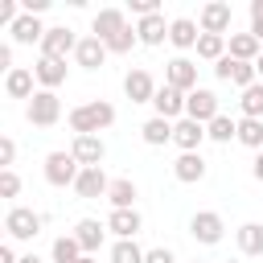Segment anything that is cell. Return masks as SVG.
I'll return each mask as SVG.
<instances>
[{
  "label": "cell",
  "instance_id": "6da1fadb",
  "mask_svg": "<svg viewBox=\"0 0 263 263\" xmlns=\"http://www.w3.org/2000/svg\"><path fill=\"white\" fill-rule=\"evenodd\" d=\"M111 123H115V107H111L107 99H90V103H78V107L70 111L74 136H99V132H107Z\"/></svg>",
  "mask_w": 263,
  "mask_h": 263
},
{
  "label": "cell",
  "instance_id": "7a4b0ae2",
  "mask_svg": "<svg viewBox=\"0 0 263 263\" xmlns=\"http://www.w3.org/2000/svg\"><path fill=\"white\" fill-rule=\"evenodd\" d=\"M41 226H45V218H41L37 210H29V205H12V210L4 214V230H8L12 242H29V238H37Z\"/></svg>",
  "mask_w": 263,
  "mask_h": 263
},
{
  "label": "cell",
  "instance_id": "3957f363",
  "mask_svg": "<svg viewBox=\"0 0 263 263\" xmlns=\"http://www.w3.org/2000/svg\"><path fill=\"white\" fill-rule=\"evenodd\" d=\"M78 173H82V164L74 160V152H49V156H45V181L58 185V189L74 185Z\"/></svg>",
  "mask_w": 263,
  "mask_h": 263
},
{
  "label": "cell",
  "instance_id": "277c9868",
  "mask_svg": "<svg viewBox=\"0 0 263 263\" xmlns=\"http://www.w3.org/2000/svg\"><path fill=\"white\" fill-rule=\"evenodd\" d=\"M58 119H62V99L53 90H37L29 99V123L33 127H53Z\"/></svg>",
  "mask_w": 263,
  "mask_h": 263
},
{
  "label": "cell",
  "instance_id": "5b68a950",
  "mask_svg": "<svg viewBox=\"0 0 263 263\" xmlns=\"http://www.w3.org/2000/svg\"><path fill=\"white\" fill-rule=\"evenodd\" d=\"M222 230H226V222H222V214H214V210H197V214L189 218V234H193L197 242H205V247L222 242Z\"/></svg>",
  "mask_w": 263,
  "mask_h": 263
},
{
  "label": "cell",
  "instance_id": "8992f818",
  "mask_svg": "<svg viewBox=\"0 0 263 263\" xmlns=\"http://www.w3.org/2000/svg\"><path fill=\"white\" fill-rule=\"evenodd\" d=\"M214 74H218L222 82H234L238 90H247V86H255V82H259V74H255V62H234L230 53H226V58L214 66Z\"/></svg>",
  "mask_w": 263,
  "mask_h": 263
},
{
  "label": "cell",
  "instance_id": "52a82bcc",
  "mask_svg": "<svg viewBox=\"0 0 263 263\" xmlns=\"http://www.w3.org/2000/svg\"><path fill=\"white\" fill-rule=\"evenodd\" d=\"M185 115L197 119V123H214V119L222 115V111H218V95L205 90V86H197L193 95H185Z\"/></svg>",
  "mask_w": 263,
  "mask_h": 263
},
{
  "label": "cell",
  "instance_id": "ba28073f",
  "mask_svg": "<svg viewBox=\"0 0 263 263\" xmlns=\"http://www.w3.org/2000/svg\"><path fill=\"white\" fill-rule=\"evenodd\" d=\"M230 21H234V12H230V4H222V0L201 4V12H197V29H201V33H218V37H226Z\"/></svg>",
  "mask_w": 263,
  "mask_h": 263
},
{
  "label": "cell",
  "instance_id": "9c48e42d",
  "mask_svg": "<svg viewBox=\"0 0 263 263\" xmlns=\"http://www.w3.org/2000/svg\"><path fill=\"white\" fill-rule=\"evenodd\" d=\"M78 41H82V37H74V29L53 25V29L45 33V41H41V58H62V62H66V53H74Z\"/></svg>",
  "mask_w": 263,
  "mask_h": 263
},
{
  "label": "cell",
  "instance_id": "30bf717a",
  "mask_svg": "<svg viewBox=\"0 0 263 263\" xmlns=\"http://www.w3.org/2000/svg\"><path fill=\"white\" fill-rule=\"evenodd\" d=\"M164 82L177 86L181 95H193V90H197V62H189V58H173V62L164 66Z\"/></svg>",
  "mask_w": 263,
  "mask_h": 263
},
{
  "label": "cell",
  "instance_id": "8fae6325",
  "mask_svg": "<svg viewBox=\"0 0 263 263\" xmlns=\"http://www.w3.org/2000/svg\"><path fill=\"white\" fill-rule=\"evenodd\" d=\"M70 152H74V160H78L82 168H103V156H107V144H103V136H74V144H70Z\"/></svg>",
  "mask_w": 263,
  "mask_h": 263
},
{
  "label": "cell",
  "instance_id": "7c38bea8",
  "mask_svg": "<svg viewBox=\"0 0 263 263\" xmlns=\"http://www.w3.org/2000/svg\"><path fill=\"white\" fill-rule=\"evenodd\" d=\"M156 78L148 74V70H127V78H123V95L132 99V103H152L156 99Z\"/></svg>",
  "mask_w": 263,
  "mask_h": 263
},
{
  "label": "cell",
  "instance_id": "4fadbf2b",
  "mask_svg": "<svg viewBox=\"0 0 263 263\" xmlns=\"http://www.w3.org/2000/svg\"><path fill=\"white\" fill-rule=\"evenodd\" d=\"M152 107H156V115L160 119H168V123H177V119H185V95L177 90V86H160L156 90V99H152Z\"/></svg>",
  "mask_w": 263,
  "mask_h": 263
},
{
  "label": "cell",
  "instance_id": "5bb4252c",
  "mask_svg": "<svg viewBox=\"0 0 263 263\" xmlns=\"http://www.w3.org/2000/svg\"><path fill=\"white\" fill-rule=\"evenodd\" d=\"M201 140H205V123H197V119H177L173 123V144L181 148V152H201Z\"/></svg>",
  "mask_w": 263,
  "mask_h": 263
},
{
  "label": "cell",
  "instance_id": "9a60e30c",
  "mask_svg": "<svg viewBox=\"0 0 263 263\" xmlns=\"http://www.w3.org/2000/svg\"><path fill=\"white\" fill-rule=\"evenodd\" d=\"M107 53H111V49H107V45H103V41L90 33V37H82V41H78V49H74V62H78L82 70H99V66L107 62Z\"/></svg>",
  "mask_w": 263,
  "mask_h": 263
},
{
  "label": "cell",
  "instance_id": "2e32d148",
  "mask_svg": "<svg viewBox=\"0 0 263 263\" xmlns=\"http://www.w3.org/2000/svg\"><path fill=\"white\" fill-rule=\"evenodd\" d=\"M107 189H111V181H107V173L103 168H82L78 173V181H74V193L78 197H107Z\"/></svg>",
  "mask_w": 263,
  "mask_h": 263
},
{
  "label": "cell",
  "instance_id": "e0dca14e",
  "mask_svg": "<svg viewBox=\"0 0 263 263\" xmlns=\"http://www.w3.org/2000/svg\"><path fill=\"white\" fill-rule=\"evenodd\" d=\"M103 234H107V222H99V218H82V222L74 226V238H78L82 255H95V251L103 247Z\"/></svg>",
  "mask_w": 263,
  "mask_h": 263
},
{
  "label": "cell",
  "instance_id": "ac0fdd59",
  "mask_svg": "<svg viewBox=\"0 0 263 263\" xmlns=\"http://www.w3.org/2000/svg\"><path fill=\"white\" fill-rule=\"evenodd\" d=\"M123 29H127L123 8H99V12H95V37H99V41H111V37L123 33Z\"/></svg>",
  "mask_w": 263,
  "mask_h": 263
},
{
  "label": "cell",
  "instance_id": "d6986e66",
  "mask_svg": "<svg viewBox=\"0 0 263 263\" xmlns=\"http://www.w3.org/2000/svg\"><path fill=\"white\" fill-rule=\"evenodd\" d=\"M33 74H37L41 90H58V86L66 82V62H62V58H37Z\"/></svg>",
  "mask_w": 263,
  "mask_h": 263
},
{
  "label": "cell",
  "instance_id": "ffe728a7",
  "mask_svg": "<svg viewBox=\"0 0 263 263\" xmlns=\"http://www.w3.org/2000/svg\"><path fill=\"white\" fill-rule=\"evenodd\" d=\"M107 230H111L115 238H136V234L144 230V218H140L136 210H111V218H107Z\"/></svg>",
  "mask_w": 263,
  "mask_h": 263
},
{
  "label": "cell",
  "instance_id": "44dd1931",
  "mask_svg": "<svg viewBox=\"0 0 263 263\" xmlns=\"http://www.w3.org/2000/svg\"><path fill=\"white\" fill-rule=\"evenodd\" d=\"M8 33H12V41H16V45H33V41H45V33H49V29H45L37 16L21 12V16H16V25H12Z\"/></svg>",
  "mask_w": 263,
  "mask_h": 263
},
{
  "label": "cell",
  "instance_id": "7402d4cb",
  "mask_svg": "<svg viewBox=\"0 0 263 263\" xmlns=\"http://www.w3.org/2000/svg\"><path fill=\"white\" fill-rule=\"evenodd\" d=\"M33 78H37V74H33L29 66H16L12 74H4V95H8V99H33V95H37V90H33Z\"/></svg>",
  "mask_w": 263,
  "mask_h": 263
},
{
  "label": "cell",
  "instance_id": "603a6c76",
  "mask_svg": "<svg viewBox=\"0 0 263 263\" xmlns=\"http://www.w3.org/2000/svg\"><path fill=\"white\" fill-rule=\"evenodd\" d=\"M173 177L185 181V185L201 181V177H205V160H201V152H181V156L173 160Z\"/></svg>",
  "mask_w": 263,
  "mask_h": 263
},
{
  "label": "cell",
  "instance_id": "cb8c5ba5",
  "mask_svg": "<svg viewBox=\"0 0 263 263\" xmlns=\"http://www.w3.org/2000/svg\"><path fill=\"white\" fill-rule=\"evenodd\" d=\"M197 37H201V29H197L189 16H177V21H168V41H173L177 49H197Z\"/></svg>",
  "mask_w": 263,
  "mask_h": 263
},
{
  "label": "cell",
  "instance_id": "d4e9b609",
  "mask_svg": "<svg viewBox=\"0 0 263 263\" xmlns=\"http://www.w3.org/2000/svg\"><path fill=\"white\" fill-rule=\"evenodd\" d=\"M263 53V41L255 33H230V58L234 62H259Z\"/></svg>",
  "mask_w": 263,
  "mask_h": 263
},
{
  "label": "cell",
  "instance_id": "484cf974",
  "mask_svg": "<svg viewBox=\"0 0 263 263\" xmlns=\"http://www.w3.org/2000/svg\"><path fill=\"white\" fill-rule=\"evenodd\" d=\"M234 242L242 255H263V222H242L234 230Z\"/></svg>",
  "mask_w": 263,
  "mask_h": 263
},
{
  "label": "cell",
  "instance_id": "4316f807",
  "mask_svg": "<svg viewBox=\"0 0 263 263\" xmlns=\"http://www.w3.org/2000/svg\"><path fill=\"white\" fill-rule=\"evenodd\" d=\"M136 33H140V45H160V41L168 37V25H164L160 12H152V16H140Z\"/></svg>",
  "mask_w": 263,
  "mask_h": 263
},
{
  "label": "cell",
  "instance_id": "83f0119b",
  "mask_svg": "<svg viewBox=\"0 0 263 263\" xmlns=\"http://www.w3.org/2000/svg\"><path fill=\"white\" fill-rule=\"evenodd\" d=\"M107 201H111V210H136V181H132V177H119V181H111V189H107Z\"/></svg>",
  "mask_w": 263,
  "mask_h": 263
},
{
  "label": "cell",
  "instance_id": "f1b7e54d",
  "mask_svg": "<svg viewBox=\"0 0 263 263\" xmlns=\"http://www.w3.org/2000/svg\"><path fill=\"white\" fill-rule=\"evenodd\" d=\"M140 136H144V144H152V148L173 144V123H168V119H160V115H152V119L140 127Z\"/></svg>",
  "mask_w": 263,
  "mask_h": 263
},
{
  "label": "cell",
  "instance_id": "f546056e",
  "mask_svg": "<svg viewBox=\"0 0 263 263\" xmlns=\"http://www.w3.org/2000/svg\"><path fill=\"white\" fill-rule=\"evenodd\" d=\"M238 111H242V119H263V82H255V86L242 90Z\"/></svg>",
  "mask_w": 263,
  "mask_h": 263
},
{
  "label": "cell",
  "instance_id": "4dcf8cb0",
  "mask_svg": "<svg viewBox=\"0 0 263 263\" xmlns=\"http://www.w3.org/2000/svg\"><path fill=\"white\" fill-rule=\"evenodd\" d=\"M197 58H205V62H222V58H226V37H218V33H201V37H197Z\"/></svg>",
  "mask_w": 263,
  "mask_h": 263
},
{
  "label": "cell",
  "instance_id": "1f68e13d",
  "mask_svg": "<svg viewBox=\"0 0 263 263\" xmlns=\"http://www.w3.org/2000/svg\"><path fill=\"white\" fill-rule=\"evenodd\" d=\"M205 136L218 140V144H230V140H238V123H234L230 115H218L214 123H205Z\"/></svg>",
  "mask_w": 263,
  "mask_h": 263
},
{
  "label": "cell",
  "instance_id": "d6a6232c",
  "mask_svg": "<svg viewBox=\"0 0 263 263\" xmlns=\"http://www.w3.org/2000/svg\"><path fill=\"white\" fill-rule=\"evenodd\" d=\"M78 259H82V247H78L74 234L53 238V263H78Z\"/></svg>",
  "mask_w": 263,
  "mask_h": 263
},
{
  "label": "cell",
  "instance_id": "836d02e7",
  "mask_svg": "<svg viewBox=\"0 0 263 263\" xmlns=\"http://www.w3.org/2000/svg\"><path fill=\"white\" fill-rule=\"evenodd\" d=\"M144 255L148 251H140L136 238H115V247H111V263H144Z\"/></svg>",
  "mask_w": 263,
  "mask_h": 263
},
{
  "label": "cell",
  "instance_id": "e575fe53",
  "mask_svg": "<svg viewBox=\"0 0 263 263\" xmlns=\"http://www.w3.org/2000/svg\"><path fill=\"white\" fill-rule=\"evenodd\" d=\"M238 144L263 152V119H238Z\"/></svg>",
  "mask_w": 263,
  "mask_h": 263
},
{
  "label": "cell",
  "instance_id": "d590c367",
  "mask_svg": "<svg viewBox=\"0 0 263 263\" xmlns=\"http://www.w3.org/2000/svg\"><path fill=\"white\" fill-rule=\"evenodd\" d=\"M103 45H107L111 53H127L132 45H140V33H136V29H123V33H115V37H111V41H103Z\"/></svg>",
  "mask_w": 263,
  "mask_h": 263
},
{
  "label": "cell",
  "instance_id": "8d00e7d4",
  "mask_svg": "<svg viewBox=\"0 0 263 263\" xmlns=\"http://www.w3.org/2000/svg\"><path fill=\"white\" fill-rule=\"evenodd\" d=\"M21 193V177L12 168H0V197H16Z\"/></svg>",
  "mask_w": 263,
  "mask_h": 263
},
{
  "label": "cell",
  "instance_id": "74e56055",
  "mask_svg": "<svg viewBox=\"0 0 263 263\" xmlns=\"http://www.w3.org/2000/svg\"><path fill=\"white\" fill-rule=\"evenodd\" d=\"M251 33L263 41V0H251Z\"/></svg>",
  "mask_w": 263,
  "mask_h": 263
},
{
  "label": "cell",
  "instance_id": "f35d334b",
  "mask_svg": "<svg viewBox=\"0 0 263 263\" xmlns=\"http://www.w3.org/2000/svg\"><path fill=\"white\" fill-rule=\"evenodd\" d=\"M144 263H177V255H173L168 247H152V251L144 255Z\"/></svg>",
  "mask_w": 263,
  "mask_h": 263
},
{
  "label": "cell",
  "instance_id": "ab89813d",
  "mask_svg": "<svg viewBox=\"0 0 263 263\" xmlns=\"http://www.w3.org/2000/svg\"><path fill=\"white\" fill-rule=\"evenodd\" d=\"M12 160H16V144L4 136V140H0V164H4V168H12Z\"/></svg>",
  "mask_w": 263,
  "mask_h": 263
},
{
  "label": "cell",
  "instance_id": "60d3db41",
  "mask_svg": "<svg viewBox=\"0 0 263 263\" xmlns=\"http://www.w3.org/2000/svg\"><path fill=\"white\" fill-rule=\"evenodd\" d=\"M132 12L136 16H152V12H160V4L156 0H132Z\"/></svg>",
  "mask_w": 263,
  "mask_h": 263
},
{
  "label": "cell",
  "instance_id": "b9f144b4",
  "mask_svg": "<svg viewBox=\"0 0 263 263\" xmlns=\"http://www.w3.org/2000/svg\"><path fill=\"white\" fill-rule=\"evenodd\" d=\"M0 70H4V74H12V70H16V66H12V49H8V45H0Z\"/></svg>",
  "mask_w": 263,
  "mask_h": 263
},
{
  "label": "cell",
  "instance_id": "7bdbcfd3",
  "mask_svg": "<svg viewBox=\"0 0 263 263\" xmlns=\"http://www.w3.org/2000/svg\"><path fill=\"white\" fill-rule=\"evenodd\" d=\"M0 263H21V255L12 251V242H4V247H0Z\"/></svg>",
  "mask_w": 263,
  "mask_h": 263
},
{
  "label": "cell",
  "instance_id": "ee69618b",
  "mask_svg": "<svg viewBox=\"0 0 263 263\" xmlns=\"http://www.w3.org/2000/svg\"><path fill=\"white\" fill-rule=\"evenodd\" d=\"M251 173H255V181H259V185H263V152H259V156H255V164H251Z\"/></svg>",
  "mask_w": 263,
  "mask_h": 263
},
{
  "label": "cell",
  "instance_id": "f6af8a7d",
  "mask_svg": "<svg viewBox=\"0 0 263 263\" xmlns=\"http://www.w3.org/2000/svg\"><path fill=\"white\" fill-rule=\"evenodd\" d=\"M255 74H259V82H263V53H259V62H255Z\"/></svg>",
  "mask_w": 263,
  "mask_h": 263
},
{
  "label": "cell",
  "instance_id": "bcb514c9",
  "mask_svg": "<svg viewBox=\"0 0 263 263\" xmlns=\"http://www.w3.org/2000/svg\"><path fill=\"white\" fill-rule=\"evenodd\" d=\"M21 263H41V259L37 255H21Z\"/></svg>",
  "mask_w": 263,
  "mask_h": 263
},
{
  "label": "cell",
  "instance_id": "7dc6e473",
  "mask_svg": "<svg viewBox=\"0 0 263 263\" xmlns=\"http://www.w3.org/2000/svg\"><path fill=\"white\" fill-rule=\"evenodd\" d=\"M78 263H99V259H95V255H82V259H78Z\"/></svg>",
  "mask_w": 263,
  "mask_h": 263
},
{
  "label": "cell",
  "instance_id": "c3c4849f",
  "mask_svg": "<svg viewBox=\"0 0 263 263\" xmlns=\"http://www.w3.org/2000/svg\"><path fill=\"white\" fill-rule=\"evenodd\" d=\"M193 263H201V259H193Z\"/></svg>",
  "mask_w": 263,
  "mask_h": 263
}]
</instances>
